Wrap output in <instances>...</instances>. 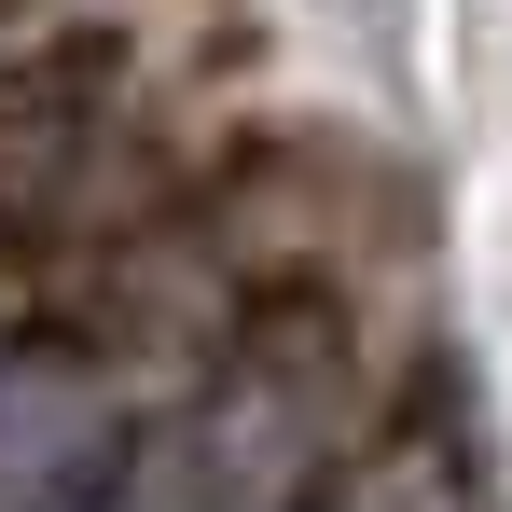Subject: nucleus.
Returning <instances> with one entry per match:
<instances>
[{"mask_svg": "<svg viewBox=\"0 0 512 512\" xmlns=\"http://www.w3.org/2000/svg\"><path fill=\"white\" fill-rule=\"evenodd\" d=\"M125 457L139 416L84 346H0V512H111Z\"/></svg>", "mask_w": 512, "mask_h": 512, "instance_id": "obj_1", "label": "nucleus"}, {"mask_svg": "<svg viewBox=\"0 0 512 512\" xmlns=\"http://www.w3.org/2000/svg\"><path fill=\"white\" fill-rule=\"evenodd\" d=\"M333 512H485V499H471V471H457L443 443H388V457H374Z\"/></svg>", "mask_w": 512, "mask_h": 512, "instance_id": "obj_2", "label": "nucleus"}]
</instances>
